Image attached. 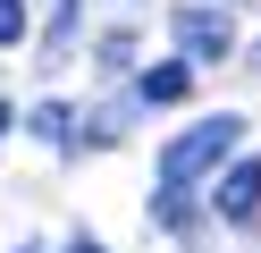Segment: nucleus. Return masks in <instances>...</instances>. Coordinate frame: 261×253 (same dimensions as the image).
<instances>
[{"mask_svg":"<svg viewBox=\"0 0 261 253\" xmlns=\"http://www.w3.org/2000/svg\"><path fill=\"white\" fill-rule=\"evenodd\" d=\"M169 42L186 51L194 67H219L227 51H236V26H227L219 0H202V9H177V17H169Z\"/></svg>","mask_w":261,"mask_h":253,"instance_id":"obj_2","label":"nucleus"},{"mask_svg":"<svg viewBox=\"0 0 261 253\" xmlns=\"http://www.w3.org/2000/svg\"><path fill=\"white\" fill-rule=\"evenodd\" d=\"M253 67H261V42H253Z\"/></svg>","mask_w":261,"mask_h":253,"instance_id":"obj_14","label":"nucleus"},{"mask_svg":"<svg viewBox=\"0 0 261 253\" xmlns=\"http://www.w3.org/2000/svg\"><path fill=\"white\" fill-rule=\"evenodd\" d=\"M9 127H17V110H9V101H0V144H9Z\"/></svg>","mask_w":261,"mask_h":253,"instance_id":"obj_12","label":"nucleus"},{"mask_svg":"<svg viewBox=\"0 0 261 253\" xmlns=\"http://www.w3.org/2000/svg\"><path fill=\"white\" fill-rule=\"evenodd\" d=\"M194 76H202V67L177 51V59H160V67H143V76H135V101H143V110H177V101L194 93Z\"/></svg>","mask_w":261,"mask_h":253,"instance_id":"obj_4","label":"nucleus"},{"mask_svg":"<svg viewBox=\"0 0 261 253\" xmlns=\"http://www.w3.org/2000/svg\"><path fill=\"white\" fill-rule=\"evenodd\" d=\"M211 211H219L227 228H261V152H236V160L219 169V186H211Z\"/></svg>","mask_w":261,"mask_h":253,"instance_id":"obj_3","label":"nucleus"},{"mask_svg":"<svg viewBox=\"0 0 261 253\" xmlns=\"http://www.w3.org/2000/svg\"><path fill=\"white\" fill-rule=\"evenodd\" d=\"M76 9H85V0H51V26H42V42H51V51L76 34Z\"/></svg>","mask_w":261,"mask_h":253,"instance_id":"obj_9","label":"nucleus"},{"mask_svg":"<svg viewBox=\"0 0 261 253\" xmlns=\"http://www.w3.org/2000/svg\"><path fill=\"white\" fill-rule=\"evenodd\" d=\"M68 253H101V236H68Z\"/></svg>","mask_w":261,"mask_h":253,"instance_id":"obj_11","label":"nucleus"},{"mask_svg":"<svg viewBox=\"0 0 261 253\" xmlns=\"http://www.w3.org/2000/svg\"><path fill=\"white\" fill-rule=\"evenodd\" d=\"M25 127H34V144H42V152H76L85 110H76V101H34V110H25Z\"/></svg>","mask_w":261,"mask_h":253,"instance_id":"obj_6","label":"nucleus"},{"mask_svg":"<svg viewBox=\"0 0 261 253\" xmlns=\"http://www.w3.org/2000/svg\"><path fill=\"white\" fill-rule=\"evenodd\" d=\"M17 253H42V245H17Z\"/></svg>","mask_w":261,"mask_h":253,"instance_id":"obj_13","label":"nucleus"},{"mask_svg":"<svg viewBox=\"0 0 261 253\" xmlns=\"http://www.w3.org/2000/svg\"><path fill=\"white\" fill-rule=\"evenodd\" d=\"M143 101L126 93V101H101V110H85V127H76V152H118L126 144V118H135Z\"/></svg>","mask_w":261,"mask_h":253,"instance_id":"obj_5","label":"nucleus"},{"mask_svg":"<svg viewBox=\"0 0 261 253\" xmlns=\"http://www.w3.org/2000/svg\"><path fill=\"white\" fill-rule=\"evenodd\" d=\"M236 144H244V118H236V110L186 118V127L160 144V177H177V186H202L211 169H227V160H236Z\"/></svg>","mask_w":261,"mask_h":253,"instance_id":"obj_1","label":"nucleus"},{"mask_svg":"<svg viewBox=\"0 0 261 253\" xmlns=\"http://www.w3.org/2000/svg\"><path fill=\"white\" fill-rule=\"evenodd\" d=\"M93 59H101L110 76H135V67H143V51H135V34H126V26H110L101 42H93Z\"/></svg>","mask_w":261,"mask_h":253,"instance_id":"obj_8","label":"nucleus"},{"mask_svg":"<svg viewBox=\"0 0 261 253\" xmlns=\"http://www.w3.org/2000/svg\"><path fill=\"white\" fill-rule=\"evenodd\" d=\"M194 219H202V202H194V186L160 177V186H152V228H160V236H186Z\"/></svg>","mask_w":261,"mask_h":253,"instance_id":"obj_7","label":"nucleus"},{"mask_svg":"<svg viewBox=\"0 0 261 253\" xmlns=\"http://www.w3.org/2000/svg\"><path fill=\"white\" fill-rule=\"evenodd\" d=\"M25 42V0H0V51Z\"/></svg>","mask_w":261,"mask_h":253,"instance_id":"obj_10","label":"nucleus"}]
</instances>
